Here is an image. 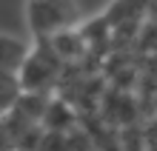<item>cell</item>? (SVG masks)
Segmentation results:
<instances>
[{"mask_svg":"<svg viewBox=\"0 0 157 151\" xmlns=\"http://www.w3.org/2000/svg\"><path fill=\"white\" fill-rule=\"evenodd\" d=\"M26 20L34 40H46L63 29H75L80 9L75 0H26Z\"/></svg>","mask_w":157,"mask_h":151,"instance_id":"1","label":"cell"},{"mask_svg":"<svg viewBox=\"0 0 157 151\" xmlns=\"http://www.w3.org/2000/svg\"><path fill=\"white\" fill-rule=\"evenodd\" d=\"M29 57V46L12 34H0V71L17 74Z\"/></svg>","mask_w":157,"mask_h":151,"instance_id":"2","label":"cell"},{"mask_svg":"<svg viewBox=\"0 0 157 151\" xmlns=\"http://www.w3.org/2000/svg\"><path fill=\"white\" fill-rule=\"evenodd\" d=\"M20 80H17V74L12 71H0V120H3L9 111L14 108V103L20 100Z\"/></svg>","mask_w":157,"mask_h":151,"instance_id":"3","label":"cell"}]
</instances>
